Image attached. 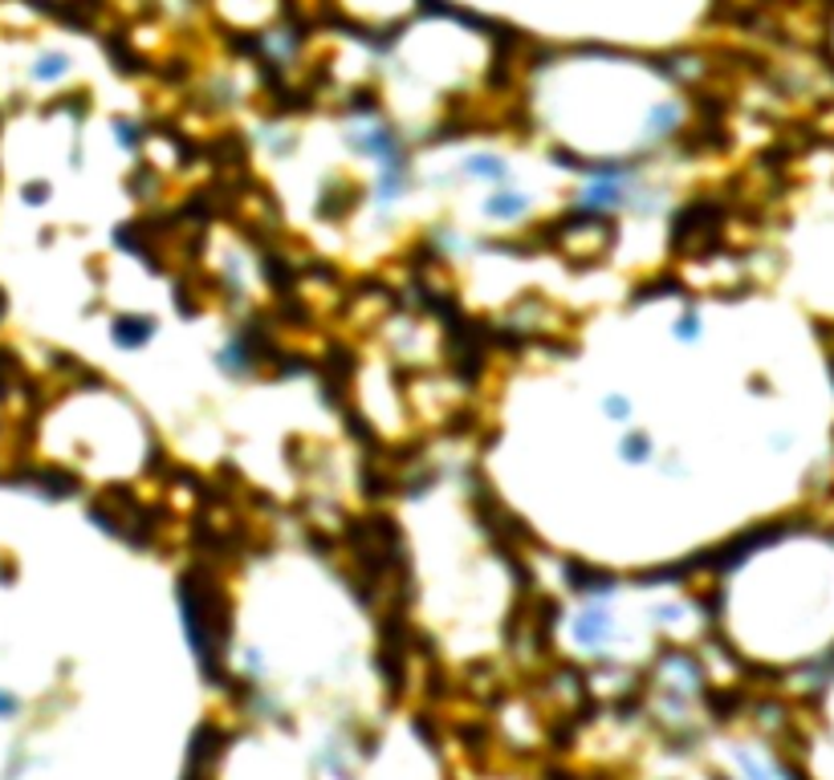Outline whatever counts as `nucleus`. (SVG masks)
<instances>
[{"instance_id":"nucleus-1","label":"nucleus","mask_w":834,"mask_h":780,"mask_svg":"<svg viewBox=\"0 0 834 780\" xmlns=\"http://www.w3.org/2000/svg\"><path fill=\"white\" fill-rule=\"evenodd\" d=\"M13 711H16V699L9 696V691H0V720H9Z\"/></svg>"}]
</instances>
